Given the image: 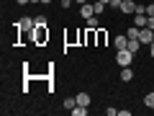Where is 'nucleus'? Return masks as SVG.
<instances>
[{
	"label": "nucleus",
	"mask_w": 154,
	"mask_h": 116,
	"mask_svg": "<svg viewBox=\"0 0 154 116\" xmlns=\"http://www.w3.org/2000/svg\"><path fill=\"white\" fill-rule=\"evenodd\" d=\"M116 62H118L121 67H131L134 52H131V49H116Z\"/></svg>",
	"instance_id": "f257e3e1"
},
{
	"label": "nucleus",
	"mask_w": 154,
	"mask_h": 116,
	"mask_svg": "<svg viewBox=\"0 0 154 116\" xmlns=\"http://www.w3.org/2000/svg\"><path fill=\"white\" fill-rule=\"evenodd\" d=\"M33 41H36V44L49 41V28H46V26H36V28H33Z\"/></svg>",
	"instance_id": "f03ea898"
},
{
	"label": "nucleus",
	"mask_w": 154,
	"mask_h": 116,
	"mask_svg": "<svg viewBox=\"0 0 154 116\" xmlns=\"http://www.w3.org/2000/svg\"><path fill=\"white\" fill-rule=\"evenodd\" d=\"M139 41H141L144 47H149V44H152V41H154V31H152V28H149V26H144L141 31H139Z\"/></svg>",
	"instance_id": "7ed1b4c3"
},
{
	"label": "nucleus",
	"mask_w": 154,
	"mask_h": 116,
	"mask_svg": "<svg viewBox=\"0 0 154 116\" xmlns=\"http://www.w3.org/2000/svg\"><path fill=\"white\" fill-rule=\"evenodd\" d=\"M16 28H26V31H33V28H36V18H21V21L16 23Z\"/></svg>",
	"instance_id": "20e7f679"
},
{
	"label": "nucleus",
	"mask_w": 154,
	"mask_h": 116,
	"mask_svg": "<svg viewBox=\"0 0 154 116\" xmlns=\"http://www.w3.org/2000/svg\"><path fill=\"white\" fill-rule=\"evenodd\" d=\"M146 21H149V16H146L144 11H136V13H134V26L144 28V26H146Z\"/></svg>",
	"instance_id": "39448f33"
},
{
	"label": "nucleus",
	"mask_w": 154,
	"mask_h": 116,
	"mask_svg": "<svg viewBox=\"0 0 154 116\" xmlns=\"http://www.w3.org/2000/svg\"><path fill=\"white\" fill-rule=\"evenodd\" d=\"M121 11L126 13V16H134V13L139 11V5L134 3V0H123V5H121Z\"/></svg>",
	"instance_id": "423d86ee"
},
{
	"label": "nucleus",
	"mask_w": 154,
	"mask_h": 116,
	"mask_svg": "<svg viewBox=\"0 0 154 116\" xmlns=\"http://www.w3.org/2000/svg\"><path fill=\"white\" fill-rule=\"evenodd\" d=\"M113 47H116V49H126V47H128V36H126V34L116 36V39H113Z\"/></svg>",
	"instance_id": "0eeeda50"
},
{
	"label": "nucleus",
	"mask_w": 154,
	"mask_h": 116,
	"mask_svg": "<svg viewBox=\"0 0 154 116\" xmlns=\"http://www.w3.org/2000/svg\"><path fill=\"white\" fill-rule=\"evenodd\" d=\"M80 16H82V18H90V16H95V8H93V3H85V5L80 8Z\"/></svg>",
	"instance_id": "6e6552de"
},
{
	"label": "nucleus",
	"mask_w": 154,
	"mask_h": 116,
	"mask_svg": "<svg viewBox=\"0 0 154 116\" xmlns=\"http://www.w3.org/2000/svg\"><path fill=\"white\" fill-rule=\"evenodd\" d=\"M121 80H123V83H131V80H134V70H131V67H123V70H121Z\"/></svg>",
	"instance_id": "1a4fd4ad"
},
{
	"label": "nucleus",
	"mask_w": 154,
	"mask_h": 116,
	"mask_svg": "<svg viewBox=\"0 0 154 116\" xmlns=\"http://www.w3.org/2000/svg\"><path fill=\"white\" fill-rule=\"evenodd\" d=\"M85 21H88V28H93V31L100 28V18L98 16H90V18H85Z\"/></svg>",
	"instance_id": "9d476101"
},
{
	"label": "nucleus",
	"mask_w": 154,
	"mask_h": 116,
	"mask_svg": "<svg viewBox=\"0 0 154 116\" xmlns=\"http://www.w3.org/2000/svg\"><path fill=\"white\" fill-rule=\"evenodd\" d=\"M141 47H144V44H141V41H139V39H128V47H126V49H131L134 54H136V52L141 49Z\"/></svg>",
	"instance_id": "9b49d317"
},
{
	"label": "nucleus",
	"mask_w": 154,
	"mask_h": 116,
	"mask_svg": "<svg viewBox=\"0 0 154 116\" xmlns=\"http://www.w3.org/2000/svg\"><path fill=\"white\" fill-rule=\"evenodd\" d=\"M75 98H77V106H90V95L88 93H77Z\"/></svg>",
	"instance_id": "f8f14e48"
},
{
	"label": "nucleus",
	"mask_w": 154,
	"mask_h": 116,
	"mask_svg": "<svg viewBox=\"0 0 154 116\" xmlns=\"http://www.w3.org/2000/svg\"><path fill=\"white\" fill-rule=\"evenodd\" d=\"M95 36H98V44L103 47V44H105V39H108V34H105L103 28H98V31H95Z\"/></svg>",
	"instance_id": "ddd939ff"
},
{
	"label": "nucleus",
	"mask_w": 154,
	"mask_h": 116,
	"mask_svg": "<svg viewBox=\"0 0 154 116\" xmlns=\"http://www.w3.org/2000/svg\"><path fill=\"white\" fill-rule=\"evenodd\" d=\"M139 31H141L139 26H128V34H126V36H128V39H139Z\"/></svg>",
	"instance_id": "4468645a"
},
{
	"label": "nucleus",
	"mask_w": 154,
	"mask_h": 116,
	"mask_svg": "<svg viewBox=\"0 0 154 116\" xmlns=\"http://www.w3.org/2000/svg\"><path fill=\"white\" fill-rule=\"evenodd\" d=\"M144 103H146V108H154V90L144 95Z\"/></svg>",
	"instance_id": "2eb2a0df"
},
{
	"label": "nucleus",
	"mask_w": 154,
	"mask_h": 116,
	"mask_svg": "<svg viewBox=\"0 0 154 116\" xmlns=\"http://www.w3.org/2000/svg\"><path fill=\"white\" fill-rule=\"evenodd\" d=\"M72 114H75V116H85V114H88V106H75Z\"/></svg>",
	"instance_id": "dca6fc26"
},
{
	"label": "nucleus",
	"mask_w": 154,
	"mask_h": 116,
	"mask_svg": "<svg viewBox=\"0 0 154 116\" xmlns=\"http://www.w3.org/2000/svg\"><path fill=\"white\" fill-rule=\"evenodd\" d=\"M75 106H77V98H64V108L67 111H72Z\"/></svg>",
	"instance_id": "f3484780"
},
{
	"label": "nucleus",
	"mask_w": 154,
	"mask_h": 116,
	"mask_svg": "<svg viewBox=\"0 0 154 116\" xmlns=\"http://www.w3.org/2000/svg\"><path fill=\"white\" fill-rule=\"evenodd\" d=\"M121 5H123V0H110L108 8H118V11H121Z\"/></svg>",
	"instance_id": "a211bd4d"
},
{
	"label": "nucleus",
	"mask_w": 154,
	"mask_h": 116,
	"mask_svg": "<svg viewBox=\"0 0 154 116\" xmlns=\"http://www.w3.org/2000/svg\"><path fill=\"white\" fill-rule=\"evenodd\" d=\"M36 26H46V16H36Z\"/></svg>",
	"instance_id": "6ab92c4d"
},
{
	"label": "nucleus",
	"mask_w": 154,
	"mask_h": 116,
	"mask_svg": "<svg viewBox=\"0 0 154 116\" xmlns=\"http://www.w3.org/2000/svg\"><path fill=\"white\" fill-rule=\"evenodd\" d=\"M57 3H59L62 8H69V5H72V0H57Z\"/></svg>",
	"instance_id": "aec40b11"
},
{
	"label": "nucleus",
	"mask_w": 154,
	"mask_h": 116,
	"mask_svg": "<svg viewBox=\"0 0 154 116\" xmlns=\"http://www.w3.org/2000/svg\"><path fill=\"white\" fill-rule=\"evenodd\" d=\"M146 16H154V3H152V5H146Z\"/></svg>",
	"instance_id": "412c9836"
},
{
	"label": "nucleus",
	"mask_w": 154,
	"mask_h": 116,
	"mask_svg": "<svg viewBox=\"0 0 154 116\" xmlns=\"http://www.w3.org/2000/svg\"><path fill=\"white\" fill-rule=\"evenodd\" d=\"M146 26H149V28H152V31H154V16H149V21H146Z\"/></svg>",
	"instance_id": "4be33fe9"
},
{
	"label": "nucleus",
	"mask_w": 154,
	"mask_h": 116,
	"mask_svg": "<svg viewBox=\"0 0 154 116\" xmlns=\"http://www.w3.org/2000/svg\"><path fill=\"white\" fill-rule=\"evenodd\" d=\"M18 5H28V3H31V0H16Z\"/></svg>",
	"instance_id": "5701e85b"
},
{
	"label": "nucleus",
	"mask_w": 154,
	"mask_h": 116,
	"mask_svg": "<svg viewBox=\"0 0 154 116\" xmlns=\"http://www.w3.org/2000/svg\"><path fill=\"white\" fill-rule=\"evenodd\" d=\"M149 54L154 57V41H152V44H149Z\"/></svg>",
	"instance_id": "b1692460"
},
{
	"label": "nucleus",
	"mask_w": 154,
	"mask_h": 116,
	"mask_svg": "<svg viewBox=\"0 0 154 116\" xmlns=\"http://www.w3.org/2000/svg\"><path fill=\"white\" fill-rule=\"evenodd\" d=\"M49 3H54V0H41V5H49Z\"/></svg>",
	"instance_id": "393cba45"
},
{
	"label": "nucleus",
	"mask_w": 154,
	"mask_h": 116,
	"mask_svg": "<svg viewBox=\"0 0 154 116\" xmlns=\"http://www.w3.org/2000/svg\"><path fill=\"white\" fill-rule=\"evenodd\" d=\"M75 3H80V5H85V3H90V0H75Z\"/></svg>",
	"instance_id": "a878e982"
},
{
	"label": "nucleus",
	"mask_w": 154,
	"mask_h": 116,
	"mask_svg": "<svg viewBox=\"0 0 154 116\" xmlns=\"http://www.w3.org/2000/svg\"><path fill=\"white\" fill-rule=\"evenodd\" d=\"M103 3H108V5H110V0H103Z\"/></svg>",
	"instance_id": "bb28decb"
},
{
	"label": "nucleus",
	"mask_w": 154,
	"mask_h": 116,
	"mask_svg": "<svg viewBox=\"0 0 154 116\" xmlns=\"http://www.w3.org/2000/svg\"><path fill=\"white\" fill-rule=\"evenodd\" d=\"M90 3H95V0H90Z\"/></svg>",
	"instance_id": "cd10ccee"
}]
</instances>
